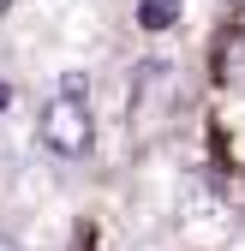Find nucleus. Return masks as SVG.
Segmentation results:
<instances>
[{"instance_id":"1","label":"nucleus","mask_w":245,"mask_h":251,"mask_svg":"<svg viewBox=\"0 0 245 251\" xmlns=\"http://www.w3.org/2000/svg\"><path fill=\"white\" fill-rule=\"evenodd\" d=\"M42 144L60 155V162H78V155H90V144H96V120H90V84L78 72L60 78V96L42 102Z\"/></svg>"},{"instance_id":"5","label":"nucleus","mask_w":245,"mask_h":251,"mask_svg":"<svg viewBox=\"0 0 245 251\" xmlns=\"http://www.w3.org/2000/svg\"><path fill=\"white\" fill-rule=\"evenodd\" d=\"M6 6H12V0H0V18H6Z\"/></svg>"},{"instance_id":"2","label":"nucleus","mask_w":245,"mask_h":251,"mask_svg":"<svg viewBox=\"0 0 245 251\" xmlns=\"http://www.w3.org/2000/svg\"><path fill=\"white\" fill-rule=\"evenodd\" d=\"M216 72L227 84H245V0L233 6L227 30H221V42H216Z\"/></svg>"},{"instance_id":"3","label":"nucleus","mask_w":245,"mask_h":251,"mask_svg":"<svg viewBox=\"0 0 245 251\" xmlns=\"http://www.w3.org/2000/svg\"><path fill=\"white\" fill-rule=\"evenodd\" d=\"M138 24L144 30H173L179 24V0H138Z\"/></svg>"},{"instance_id":"4","label":"nucleus","mask_w":245,"mask_h":251,"mask_svg":"<svg viewBox=\"0 0 245 251\" xmlns=\"http://www.w3.org/2000/svg\"><path fill=\"white\" fill-rule=\"evenodd\" d=\"M6 96H12V90H6V84H0V108H6Z\"/></svg>"}]
</instances>
